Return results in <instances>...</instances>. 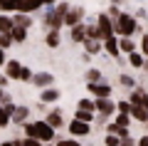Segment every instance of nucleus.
Segmentation results:
<instances>
[{
    "mask_svg": "<svg viewBox=\"0 0 148 146\" xmlns=\"http://www.w3.org/2000/svg\"><path fill=\"white\" fill-rule=\"evenodd\" d=\"M57 0H0V12H37L42 5H54Z\"/></svg>",
    "mask_w": 148,
    "mask_h": 146,
    "instance_id": "f257e3e1",
    "label": "nucleus"
},
{
    "mask_svg": "<svg viewBox=\"0 0 148 146\" xmlns=\"http://www.w3.org/2000/svg\"><path fill=\"white\" fill-rule=\"evenodd\" d=\"M141 32V25H138L136 15H131V12H121V15L114 20V35L119 37H133Z\"/></svg>",
    "mask_w": 148,
    "mask_h": 146,
    "instance_id": "f03ea898",
    "label": "nucleus"
},
{
    "mask_svg": "<svg viewBox=\"0 0 148 146\" xmlns=\"http://www.w3.org/2000/svg\"><path fill=\"white\" fill-rule=\"evenodd\" d=\"M54 10H49L47 15L42 17V25L47 27V30H62L64 27V15H67V10L72 5H69V3H54Z\"/></svg>",
    "mask_w": 148,
    "mask_h": 146,
    "instance_id": "7ed1b4c3",
    "label": "nucleus"
},
{
    "mask_svg": "<svg viewBox=\"0 0 148 146\" xmlns=\"http://www.w3.org/2000/svg\"><path fill=\"white\" fill-rule=\"evenodd\" d=\"M25 134L32 136V139L37 141H45V144H49V141L54 139V129L47 124V121H30V124H25Z\"/></svg>",
    "mask_w": 148,
    "mask_h": 146,
    "instance_id": "20e7f679",
    "label": "nucleus"
},
{
    "mask_svg": "<svg viewBox=\"0 0 148 146\" xmlns=\"http://www.w3.org/2000/svg\"><path fill=\"white\" fill-rule=\"evenodd\" d=\"M84 8H69L67 15H64V27H74L79 25V22H84Z\"/></svg>",
    "mask_w": 148,
    "mask_h": 146,
    "instance_id": "39448f33",
    "label": "nucleus"
},
{
    "mask_svg": "<svg viewBox=\"0 0 148 146\" xmlns=\"http://www.w3.org/2000/svg\"><path fill=\"white\" fill-rule=\"evenodd\" d=\"M94 107H96V111L101 114V119H106V116H111L114 111H116V104H114L109 97H99V99L94 102Z\"/></svg>",
    "mask_w": 148,
    "mask_h": 146,
    "instance_id": "423d86ee",
    "label": "nucleus"
},
{
    "mask_svg": "<svg viewBox=\"0 0 148 146\" xmlns=\"http://www.w3.org/2000/svg\"><path fill=\"white\" fill-rule=\"evenodd\" d=\"M96 25H99V30H101V35H104V40L114 35V20H111L106 12H99V15H96Z\"/></svg>",
    "mask_w": 148,
    "mask_h": 146,
    "instance_id": "0eeeda50",
    "label": "nucleus"
},
{
    "mask_svg": "<svg viewBox=\"0 0 148 146\" xmlns=\"http://www.w3.org/2000/svg\"><path fill=\"white\" fill-rule=\"evenodd\" d=\"M69 134L77 136V139H79V136H89V134H91V124L74 119V121H69Z\"/></svg>",
    "mask_w": 148,
    "mask_h": 146,
    "instance_id": "6e6552de",
    "label": "nucleus"
},
{
    "mask_svg": "<svg viewBox=\"0 0 148 146\" xmlns=\"http://www.w3.org/2000/svg\"><path fill=\"white\" fill-rule=\"evenodd\" d=\"M131 102L133 107H143V109H148V92L146 89H141V87H133V92H131Z\"/></svg>",
    "mask_w": 148,
    "mask_h": 146,
    "instance_id": "1a4fd4ad",
    "label": "nucleus"
},
{
    "mask_svg": "<svg viewBox=\"0 0 148 146\" xmlns=\"http://www.w3.org/2000/svg\"><path fill=\"white\" fill-rule=\"evenodd\" d=\"M101 47H104V52L111 55V57H119V55H121V50H119V35L106 37V40L101 42Z\"/></svg>",
    "mask_w": 148,
    "mask_h": 146,
    "instance_id": "9d476101",
    "label": "nucleus"
},
{
    "mask_svg": "<svg viewBox=\"0 0 148 146\" xmlns=\"http://www.w3.org/2000/svg\"><path fill=\"white\" fill-rule=\"evenodd\" d=\"M86 89H89L91 94H96V97H109L111 94V84L109 82H89Z\"/></svg>",
    "mask_w": 148,
    "mask_h": 146,
    "instance_id": "9b49d317",
    "label": "nucleus"
},
{
    "mask_svg": "<svg viewBox=\"0 0 148 146\" xmlns=\"http://www.w3.org/2000/svg\"><path fill=\"white\" fill-rule=\"evenodd\" d=\"M52 82H54V74H49V72H37V74H32V84H37L40 89L52 87Z\"/></svg>",
    "mask_w": 148,
    "mask_h": 146,
    "instance_id": "f8f14e48",
    "label": "nucleus"
},
{
    "mask_svg": "<svg viewBox=\"0 0 148 146\" xmlns=\"http://www.w3.org/2000/svg\"><path fill=\"white\" fill-rule=\"evenodd\" d=\"M45 45H47L49 50H57V47L62 45V35H59V30H47V35H45Z\"/></svg>",
    "mask_w": 148,
    "mask_h": 146,
    "instance_id": "ddd939ff",
    "label": "nucleus"
},
{
    "mask_svg": "<svg viewBox=\"0 0 148 146\" xmlns=\"http://www.w3.org/2000/svg\"><path fill=\"white\" fill-rule=\"evenodd\" d=\"M82 45H84V52H86V55H99V52H104L101 40H91V37H86Z\"/></svg>",
    "mask_w": 148,
    "mask_h": 146,
    "instance_id": "4468645a",
    "label": "nucleus"
},
{
    "mask_svg": "<svg viewBox=\"0 0 148 146\" xmlns=\"http://www.w3.org/2000/svg\"><path fill=\"white\" fill-rule=\"evenodd\" d=\"M69 32H72V40L74 42H84L86 40V22H79V25H74V27H69Z\"/></svg>",
    "mask_w": 148,
    "mask_h": 146,
    "instance_id": "2eb2a0df",
    "label": "nucleus"
},
{
    "mask_svg": "<svg viewBox=\"0 0 148 146\" xmlns=\"http://www.w3.org/2000/svg\"><path fill=\"white\" fill-rule=\"evenodd\" d=\"M20 69H22V64L17 62V60L5 62V74H8V79H20Z\"/></svg>",
    "mask_w": 148,
    "mask_h": 146,
    "instance_id": "dca6fc26",
    "label": "nucleus"
},
{
    "mask_svg": "<svg viewBox=\"0 0 148 146\" xmlns=\"http://www.w3.org/2000/svg\"><path fill=\"white\" fill-rule=\"evenodd\" d=\"M40 99H42L45 104H52V102L59 99V89H54V87H45L42 92H40Z\"/></svg>",
    "mask_w": 148,
    "mask_h": 146,
    "instance_id": "f3484780",
    "label": "nucleus"
},
{
    "mask_svg": "<svg viewBox=\"0 0 148 146\" xmlns=\"http://www.w3.org/2000/svg\"><path fill=\"white\" fill-rule=\"evenodd\" d=\"M45 121H47L52 129H59V126L64 124V116H62V111H59V109H54V111H49V114H47V119H45Z\"/></svg>",
    "mask_w": 148,
    "mask_h": 146,
    "instance_id": "a211bd4d",
    "label": "nucleus"
},
{
    "mask_svg": "<svg viewBox=\"0 0 148 146\" xmlns=\"http://www.w3.org/2000/svg\"><path fill=\"white\" fill-rule=\"evenodd\" d=\"M27 114H30V107H15V111H12L10 121H15V124H25Z\"/></svg>",
    "mask_w": 148,
    "mask_h": 146,
    "instance_id": "6ab92c4d",
    "label": "nucleus"
},
{
    "mask_svg": "<svg viewBox=\"0 0 148 146\" xmlns=\"http://www.w3.org/2000/svg\"><path fill=\"white\" fill-rule=\"evenodd\" d=\"M128 64L131 67H136V69H141V67H146V57H143V52H128Z\"/></svg>",
    "mask_w": 148,
    "mask_h": 146,
    "instance_id": "aec40b11",
    "label": "nucleus"
},
{
    "mask_svg": "<svg viewBox=\"0 0 148 146\" xmlns=\"http://www.w3.org/2000/svg\"><path fill=\"white\" fill-rule=\"evenodd\" d=\"M12 25H20V27H27V30H30L32 27V17L27 15V12H17V15H12Z\"/></svg>",
    "mask_w": 148,
    "mask_h": 146,
    "instance_id": "412c9836",
    "label": "nucleus"
},
{
    "mask_svg": "<svg viewBox=\"0 0 148 146\" xmlns=\"http://www.w3.org/2000/svg\"><path fill=\"white\" fill-rule=\"evenodd\" d=\"M10 37H12V42H25V40H27V27L12 25V30H10Z\"/></svg>",
    "mask_w": 148,
    "mask_h": 146,
    "instance_id": "4be33fe9",
    "label": "nucleus"
},
{
    "mask_svg": "<svg viewBox=\"0 0 148 146\" xmlns=\"http://www.w3.org/2000/svg\"><path fill=\"white\" fill-rule=\"evenodd\" d=\"M119 50H121V52H133V50H136V40H133V37H119Z\"/></svg>",
    "mask_w": 148,
    "mask_h": 146,
    "instance_id": "5701e85b",
    "label": "nucleus"
},
{
    "mask_svg": "<svg viewBox=\"0 0 148 146\" xmlns=\"http://www.w3.org/2000/svg\"><path fill=\"white\" fill-rule=\"evenodd\" d=\"M131 119L141 121V124H146L148 121V109H143V107H133L131 104Z\"/></svg>",
    "mask_w": 148,
    "mask_h": 146,
    "instance_id": "b1692460",
    "label": "nucleus"
},
{
    "mask_svg": "<svg viewBox=\"0 0 148 146\" xmlns=\"http://www.w3.org/2000/svg\"><path fill=\"white\" fill-rule=\"evenodd\" d=\"M86 37L104 42V35H101V30H99V25H96V22H89V25H86Z\"/></svg>",
    "mask_w": 148,
    "mask_h": 146,
    "instance_id": "393cba45",
    "label": "nucleus"
},
{
    "mask_svg": "<svg viewBox=\"0 0 148 146\" xmlns=\"http://www.w3.org/2000/svg\"><path fill=\"white\" fill-rule=\"evenodd\" d=\"M10 30H12V15H0V32H8L10 35Z\"/></svg>",
    "mask_w": 148,
    "mask_h": 146,
    "instance_id": "a878e982",
    "label": "nucleus"
},
{
    "mask_svg": "<svg viewBox=\"0 0 148 146\" xmlns=\"http://www.w3.org/2000/svg\"><path fill=\"white\" fill-rule=\"evenodd\" d=\"M86 82H104V74H101V69L91 67L89 72H86Z\"/></svg>",
    "mask_w": 148,
    "mask_h": 146,
    "instance_id": "bb28decb",
    "label": "nucleus"
},
{
    "mask_svg": "<svg viewBox=\"0 0 148 146\" xmlns=\"http://www.w3.org/2000/svg\"><path fill=\"white\" fill-rule=\"evenodd\" d=\"M74 119H79V121H86V124H91V121H94V114H91V111H84V109H77Z\"/></svg>",
    "mask_w": 148,
    "mask_h": 146,
    "instance_id": "cd10ccee",
    "label": "nucleus"
},
{
    "mask_svg": "<svg viewBox=\"0 0 148 146\" xmlns=\"http://www.w3.org/2000/svg\"><path fill=\"white\" fill-rule=\"evenodd\" d=\"M77 109H84V111H96V107H94V102H91V99H79Z\"/></svg>",
    "mask_w": 148,
    "mask_h": 146,
    "instance_id": "c85d7f7f",
    "label": "nucleus"
},
{
    "mask_svg": "<svg viewBox=\"0 0 148 146\" xmlns=\"http://www.w3.org/2000/svg\"><path fill=\"white\" fill-rule=\"evenodd\" d=\"M32 74H35V72H32L27 64H22V69H20V79H22V82H32Z\"/></svg>",
    "mask_w": 148,
    "mask_h": 146,
    "instance_id": "c756f323",
    "label": "nucleus"
},
{
    "mask_svg": "<svg viewBox=\"0 0 148 146\" xmlns=\"http://www.w3.org/2000/svg\"><path fill=\"white\" fill-rule=\"evenodd\" d=\"M104 144L106 146H121V136H116V134H109L104 139Z\"/></svg>",
    "mask_w": 148,
    "mask_h": 146,
    "instance_id": "7c9ffc66",
    "label": "nucleus"
},
{
    "mask_svg": "<svg viewBox=\"0 0 148 146\" xmlns=\"http://www.w3.org/2000/svg\"><path fill=\"white\" fill-rule=\"evenodd\" d=\"M10 45H12V37L8 35V32H0V47H3V50H8Z\"/></svg>",
    "mask_w": 148,
    "mask_h": 146,
    "instance_id": "2f4dec72",
    "label": "nucleus"
},
{
    "mask_svg": "<svg viewBox=\"0 0 148 146\" xmlns=\"http://www.w3.org/2000/svg\"><path fill=\"white\" fill-rule=\"evenodd\" d=\"M121 12H123V10H121V8H119V5H116V3H114V5H111V8H109V10H106V15H109V17H111V20H116V17H119V15H121Z\"/></svg>",
    "mask_w": 148,
    "mask_h": 146,
    "instance_id": "473e14b6",
    "label": "nucleus"
},
{
    "mask_svg": "<svg viewBox=\"0 0 148 146\" xmlns=\"http://www.w3.org/2000/svg\"><path fill=\"white\" fill-rule=\"evenodd\" d=\"M119 82H121V87H136V82H133V77H128V74H121V77H119Z\"/></svg>",
    "mask_w": 148,
    "mask_h": 146,
    "instance_id": "72a5a7b5",
    "label": "nucleus"
},
{
    "mask_svg": "<svg viewBox=\"0 0 148 146\" xmlns=\"http://www.w3.org/2000/svg\"><path fill=\"white\" fill-rule=\"evenodd\" d=\"M128 121H131V114H121V111L116 114V124L119 126H128Z\"/></svg>",
    "mask_w": 148,
    "mask_h": 146,
    "instance_id": "f704fd0d",
    "label": "nucleus"
},
{
    "mask_svg": "<svg viewBox=\"0 0 148 146\" xmlns=\"http://www.w3.org/2000/svg\"><path fill=\"white\" fill-rule=\"evenodd\" d=\"M141 52H143V57H148V32L141 35Z\"/></svg>",
    "mask_w": 148,
    "mask_h": 146,
    "instance_id": "c9c22d12",
    "label": "nucleus"
},
{
    "mask_svg": "<svg viewBox=\"0 0 148 146\" xmlns=\"http://www.w3.org/2000/svg\"><path fill=\"white\" fill-rule=\"evenodd\" d=\"M116 109L121 111V114H131V102H119Z\"/></svg>",
    "mask_w": 148,
    "mask_h": 146,
    "instance_id": "e433bc0d",
    "label": "nucleus"
},
{
    "mask_svg": "<svg viewBox=\"0 0 148 146\" xmlns=\"http://www.w3.org/2000/svg\"><path fill=\"white\" fill-rule=\"evenodd\" d=\"M5 124H10V114L5 111V107H0V126H5Z\"/></svg>",
    "mask_w": 148,
    "mask_h": 146,
    "instance_id": "4c0bfd02",
    "label": "nucleus"
},
{
    "mask_svg": "<svg viewBox=\"0 0 148 146\" xmlns=\"http://www.w3.org/2000/svg\"><path fill=\"white\" fill-rule=\"evenodd\" d=\"M57 146H82L79 141H74V139H59Z\"/></svg>",
    "mask_w": 148,
    "mask_h": 146,
    "instance_id": "58836bf2",
    "label": "nucleus"
},
{
    "mask_svg": "<svg viewBox=\"0 0 148 146\" xmlns=\"http://www.w3.org/2000/svg\"><path fill=\"white\" fill-rule=\"evenodd\" d=\"M133 15H136V20H146V17H148V10H146V8H138Z\"/></svg>",
    "mask_w": 148,
    "mask_h": 146,
    "instance_id": "ea45409f",
    "label": "nucleus"
},
{
    "mask_svg": "<svg viewBox=\"0 0 148 146\" xmlns=\"http://www.w3.org/2000/svg\"><path fill=\"white\" fill-rule=\"evenodd\" d=\"M22 146H42V141H37V139H32V136H27V139L22 141Z\"/></svg>",
    "mask_w": 148,
    "mask_h": 146,
    "instance_id": "a19ab883",
    "label": "nucleus"
},
{
    "mask_svg": "<svg viewBox=\"0 0 148 146\" xmlns=\"http://www.w3.org/2000/svg\"><path fill=\"white\" fill-rule=\"evenodd\" d=\"M121 146H136V141L131 139V134H128V136H123V139H121Z\"/></svg>",
    "mask_w": 148,
    "mask_h": 146,
    "instance_id": "79ce46f5",
    "label": "nucleus"
},
{
    "mask_svg": "<svg viewBox=\"0 0 148 146\" xmlns=\"http://www.w3.org/2000/svg\"><path fill=\"white\" fill-rule=\"evenodd\" d=\"M0 146H22V141H3Z\"/></svg>",
    "mask_w": 148,
    "mask_h": 146,
    "instance_id": "37998d69",
    "label": "nucleus"
},
{
    "mask_svg": "<svg viewBox=\"0 0 148 146\" xmlns=\"http://www.w3.org/2000/svg\"><path fill=\"white\" fill-rule=\"evenodd\" d=\"M138 146H148V134H146V136H141V139H138Z\"/></svg>",
    "mask_w": 148,
    "mask_h": 146,
    "instance_id": "c03bdc74",
    "label": "nucleus"
},
{
    "mask_svg": "<svg viewBox=\"0 0 148 146\" xmlns=\"http://www.w3.org/2000/svg\"><path fill=\"white\" fill-rule=\"evenodd\" d=\"M0 87H8V74H0Z\"/></svg>",
    "mask_w": 148,
    "mask_h": 146,
    "instance_id": "a18cd8bd",
    "label": "nucleus"
},
{
    "mask_svg": "<svg viewBox=\"0 0 148 146\" xmlns=\"http://www.w3.org/2000/svg\"><path fill=\"white\" fill-rule=\"evenodd\" d=\"M3 64H5V50L0 47V67H3Z\"/></svg>",
    "mask_w": 148,
    "mask_h": 146,
    "instance_id": "49530a36",
    "label": "nucleus"
},
{
    "mask_svg": "<svg viewBox=\"0 0 148 146\" xmlns=\"http://www.w3.org/2000/svg\"><path fill=\"white\" fill-rule=\"evenodd\" d=\"M3 97H5V89L0 87V104H3Z\"/></svg>",
    "mask_w": 148,
    "mask_h": 146,
    "instance_id": "de8ad7c7",
    "label": "nucleus"
},
{
    "mask_svg": "<svg viewBox=\"0 0 148 146\" xmlns=\"http://www.w3.org/2000/svg\"><path fill=\"white\" fill-rule=\"evenodd\" d=\"M146 124H148V121H146Z\"/></svg>",
    "mask_w": 148,
    "mask_h": 146,
    "instance_id": "09e8293b",
    "label": "nucleus"
}]
</instances>
